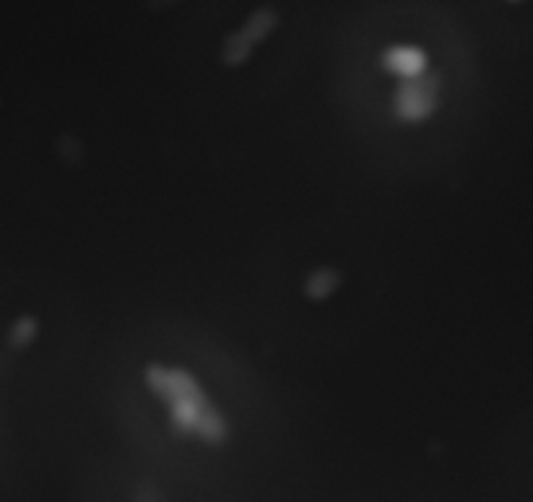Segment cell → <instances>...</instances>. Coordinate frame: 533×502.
Returning <instances> with one entry per match:
<instances>
[{"instance_id":"cell-1","label":"cell","mask_w":533,"mask_h":502,"mask_svg":"<svg viewBox=\"0 0 533 502\" xmlns=\"http://www.w3.org/2000/svg\"><path fill=\"white\" fill-rule=\"evenodd\" d=\"M432 102H435V81L427 79L424 73L414 76V79H406V84L398 92V110H401L403 118H424L432 110Z\"/></svg>"},{"instance_id":"cell-2","label":"cell","mask_w":533,"mask_h":502,"mask_svg":"<svg viewBox=\"0 0 533 502\" xmlns=\"http://www.w3.org/2000/svg\"><path fill=\"white\" fill-rule=\"evenodd\" d=\"M385 66L393 73H398V76H403V79H414V76L424 73L427 58L416 47H393V50L385 53Z\"/></svg>"}]
</instances>
